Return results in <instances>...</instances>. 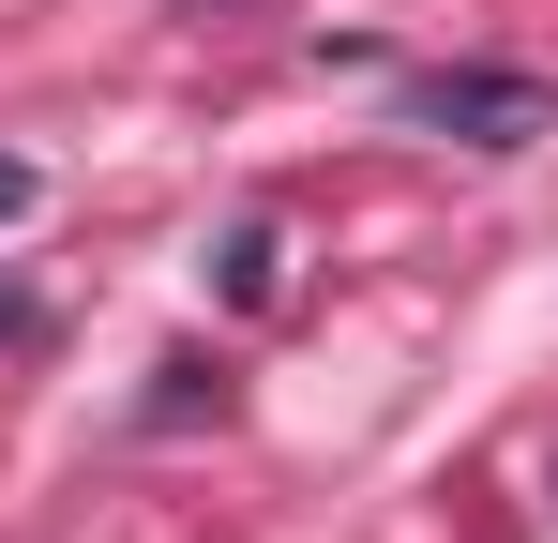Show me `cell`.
<instances>
[{
  "label": "cell",
  "mask_w": 558,
  "mask_h": 543,
  "mask_svg": "<svg viewBox=\"0 0 558 543\" xmlns=\"http://www.w3.org/2000/svg\"><path fill=\"white\" fill-rule=\"evenodd\" d=\"M227 302H287V227H227Z\"/></svg>",
  "instance_id": "obj_3"
},
{
  "label": "cell",
  "mask_w": 558,
  "mask_h": 543,
  "mask_svg": "<svg viewBox=\"0 0 558 543\" xmlns=\"http://www.w3.org/2000/svg\"><path fill=\"white\" fill-rule=\"evenodd\" d=\"M408 136L544 152V136H558V76H529V61H423V76H408Z\"/></svg>",
  "instance_id": "obj_1"
},
{
  "label": "cell",
  "mask_w": 558,
  "mask_h": 543,
  "mask_svg": "<svg viewBox=\"0 0 558 543\" xmlns=\"http://www.w3.org/2000/svg\"><path fill=\"white\" fill-rule=\"evenodd\" d=\"M211 408H227V362H196V348H167V362H151V393H136V423H167V438L211 423Z\"/></svg>",
  "instance_id": "obj_2"
}]
</instances>
